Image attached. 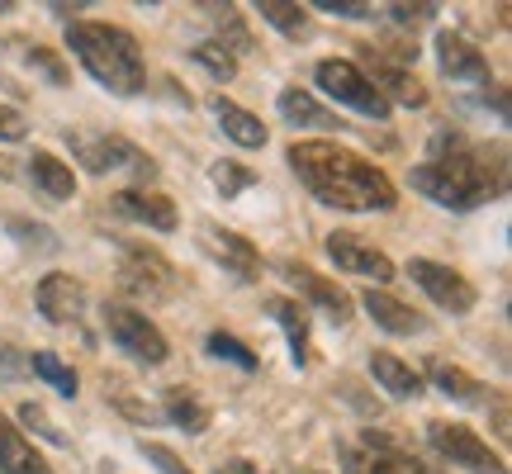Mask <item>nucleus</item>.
I'll return each mask as SVG.
<instances>
[{
	"mask_svg": "<svg viewBox=\"0 0 512 474\" xmlns=\"http://www.w3.org/2000/svg\"><path fill=\"white\" fill-rule=\"evenodd\" d=\"M294 176L332 209H394V185L380 166L356 157L337 143H294L290 147Z\"/></svg>",
	"mask_w": 512,
	"mask_h": 474,
	"instance_id": "f257e3e1",
	"label": "nucleus"
},
{
	"mask_svg": "<svg viewBox=\"0 0 512 474\" xmlns=\"http://www.w3.org/2000/svg\"><path fill=\"white\" fill-rule=\"evenodd\" d=\"M432 152H437L432 162L408 171L413 190H422L427 200L446 204V209H475V204H484L498 190L489 181V166H479V157L470 152V143L460 133H437Z\"/></svg>",
	"mask_w": 512,
	"mask_h": 474,
	"instance_id": "f03ea898",
	"label": "nucleus"
},
{
	"mask_svg": "<svg viewBox=\"0 0 512 474\" xmlns=\"http://www.w3.org/2000/svg\"><path fill=\"white\" fill-rule=\"evenodd\" d=\"M67 43H72V53L81 57V67H86L100 86H110L114 95L143 91L147 72H143V53H138L133 34L114 29V24H67Z\"/></svg>",
	"mask_w": 512,
	"mask_h": 474,
	"instance_id": "7ed1b4c3",
	"label": "nucleus"
},
{
	"mask_svg": "<svg viewBox=\"0 0 512 474\" xmlns=\"http://www.w3.org/2000/svg\"><path fill=\"white\" fill-rule=\"evenodd\" d=\"M67 143L76 147L81 166H91L95 176H105V171H133L138 181H152V176H157L152 157L138 152L133 143H124V138H86V133H72V128H67Z\"/></svg>",
	"mask_w": 512,
	"mask_h": 474,
	"instance_id": "20e7f679",
	"label": "nucleus"
},
{
	"mask_svg": "<svg viewBox=\"0 0 512 474\" xmlns=\"http://www.w3.org/2000/svg\"><path fill=\"white\" fill-rule=\"evenodd\" d=\"M105 332L114 337V347L128 351L133 361H143V365L166 361V337L147 323L143 313L124 309V304H105Z\"/></svg>",
	"mask_w": 512,
	"mask_h": 474,
	"instance_id": "39448f33",
	"label": "nucleus"
},
{
	"mask_svg": "<svg viewBox=\"0 0 512 474\" xmlns=\"http://www.w3.org/2000/svg\"><path fill=\"white\" fill-rule=\"evenodd\" d=\"M427 432H432V446H437L451 465H465V470H475V474H508V465H503L465 422H432Z\"/></svg>",
	"mask_w": 512,
	"mask_h": 474,
	"instance_id": "423d86ee",
	"label": "nucleus"
},
{
	"mask_svg": "<svg viewBox=\"0 0 512 474\" xmlns=\"http://www.w3.org/2000/svg\"><path fill=\"white\" fill-rule=\"evenodd\" d=\"M318 86H323L332 100H342V105L370 114V119H384V114H389V100H384V95L370 86V76H361L351 62H318Z\"/></svg>",
	"mask_w": 512,
	"mask_h": 474,
	"instance_id": "0eeeda50",
	"label": "nucleus"
},
{
	"mask_svg": "<svg viewBox=\"0 0 512 474\" xmlns=\"http://www.w3.org/2000/svg\"><path fill=\"white\" fill-rule=\"evenodd\" d=\"M408 275H413L422 290L437 299L441 309H451V313H470V309H475V285H470L460 271H451V266H437V261H413V266H408Z\"/></svg>",
	"mask_w": 512,
	"mask_h": 474,
	"instance_id": "6e6552de",
	"label": "nucleus"
},
{
	"mask_svg": "<svg viewBox=\"0 0 512 474\" xmlns=\"http://www.w3.org/2000/svg\"><path fill=\"white\" fill-rule=\"evenodd\" d=\"M124 285L133 294H143V299H166L171 294V266H166L157 252H147V247H124Z\"/></svg>",
	"mask_w": 512,
	"mask_h": 474,
	"instance_id": "1a4fd4ad",
	"label": "nucleus"
},
{
	"mask_svg": "<svg viewBox=\"0 0 512 474\" xmlns=\"http://www.w3.org/2000/svg\"><path fill=\"white\" fill-rule=\"evenodd\" d=\"M34 304H38V313H43L48 323H76L81 309H86V290L76 285L72 275L53 271V275H43V280H38Z\"/></svg>",
	"mask_w": 512,
	"mask_h": 474,
	"instance_id": "9d476101",
	"label": "nucleus"
},
{
	"mask_svg": "<svg viewBox=\"0 0 512 474\" xmlns=\"http://www.w3.org/2000/svg\"><path fill=\"white\" fill-rule=\"evenodd\" d=\"M328 256L351 275H370V280H394V261L384 252H375L370 242H361L356 233H332L328 237Z\"/></svg>",
	"mask_w": 512,
	"mask_h": 474,
	"instance_id": "9b49d317",
	"label": "nucleus"
},
{
	"mask_svg": "<svg viewBox=\"0 0 512 474\" xmlns=\"http://www.w3.org/2000/svg\"><path fill=\"white\" fill-rule=\"evenodd\" d=\"M280 271L290 275L294 285L309 294L318 309H328V313H332V323H347V318H351V294L342 290L337 280H328V275L309 271V266H294V261H280Z\"/></svg>",
	"mask_w": 512,
	"mask_h": 474,
	"instance_id": "f8f14e48",
	"label": "nucleus"
},
{
	"mask_svg": "<svg viewBox=\"0 0 512 474\" xmlns=\"http://www.w3.org/2000/svg\"><path fill=\"white\" fill-rule=\"evenodd\" d=\"M366 446H370V456H356V451H347L351 474H427L413 456H403L399 441L380 437V432H366Z\"/></svg>",
	"mask_w": 512,
	"mask_h": 474,
	"instance_id": "ddd939ff",
	"label": "nucleus"
},
{
	"mask_svg": "<svg viewBox=\"0 0 512 474\" xmlns=\"http://www.w3.org/2000/svg\"><path fill=\"white\" fill-rule=\"evenodd\" d=\"M437 53H441V72L456 76V81H479V86H489V62L479 53L475 43H465L460 34H437Z\"/></svg>",
	"mask_w": 512,
	"mask_h": 474,
	"instance_id": "4468645a",
	"label": "nucleus"
},
{
	"mask_svg": "<svg viewBox=\"0 0 512 474\" xmlns=\"http://www.w3.org/2000/svg\"><path fill=\"white\" fill-rule=\"evenodd\" d=\"M204 247L214 252V261H219L223 271H233L247 285V280H256L261 275V261H256L252 242L238 233H223V228H204Z\"/></svg>",
	"mask_w": 512,
	"mask_h": 474,
	"instance_id": "2eb2a0df",
	"label": "nucleus"
},
{
	"mask_svg": "<svg viewBox=\"0 0 512 474\" xmlns=\"http://www.w3.org/2000/svg\"><path fill=\"white\" fill-rule=\"evenodd\" d=\"M110 204L124 214V219H138V223H147V228H157V233H171V228H176V204L166 200V195L124 190V195H114Z\"/></svg>",
	"mask_w": 512,
	"mask_h": 474,
	"instance_id": "dca6fc26",
	"label": "nucleus"
},
{
	"mask_svg": "<svg viewBox=\"0 0 512 474\" xmlns=\"http://www.w3.org/2000/svg\"><path fill=\"white\" fill-rule=\"evenodd\" d=\"M0 474H53V470H48V460H43L29 441L19 437L5 413H0Z\"/></svg>",
	"mask_w": 512,
	"mask_h": 474,
	"instance_id": "f3484780",
	"label": "nucleus"
},
{
	"mask_svg": "<svg viewBox=\"0 0 512 474\" xmlns=\"http://www.w3.org/2000/svg\"><path fill=\"white\" fill-rule=\"evenodd\" d=\"M370 67H375V81H370V86H375L380 95L389 91L399 105H408V110L427 105V91L418 86V76H413V72H403V67H394V62H384L380 53H370Z\"/></svg>",
	"mask_w": 512,
	"mask_h": 474,
	"instance_id": "a211bd4d",
	"label": "nucleus"
},
{
	"mask_svg": "<svg viewBox=\"0 0 512 474\" xmlns=\"http://www.w3.org/2000/svg\"><path fill=\"white\" fill-rule=\"evenodd\" d=\"M361 304H366L370 318H375L384 332H399V337H408V332H422V313L408 309V304H399L394 294L366 290V294H361Z\"/></svg>",
	"mask_w": 512,
	"mask_h": 474,
	"instance_id": "6ab92c4d",
	"label": "nucleus"
},
{
	"mask_svg": "<svg viewBox=\"0 0 512 474\" xmlns=\"http://www.w3.org/2000/svg\"><path fill=\"white\" fill-rule=\"evenodd\" d=\"M370 375H375L389 394H399V399H418L422 394V375L413 365H403L399 356H389V351H375V356H370Z\"/></svg>",
	"mask_w": 512,
	"mask_h": 474,
	"instance_id": "aec40b11",
	"label": "nucleus"
},
{
	"mask_svg": "<svg viewBox=\"0 0 512 474\" xmlns=\"http://www.w3.org/2000/svg\"><path fill=\"white\" fill-rule=\"evenodd\" d=\"M214 114H219V124H223V133L233 138L238 147H266V128H261V119L256 114H247V110H238L233 100H214Z\"/></svg>",
	"mask_w": 512,
	"mask_h": 474,
	"instance_id": "412c9836",
	"label": "nucleus"
},
{
	"mask_svg": "<svg viewBox=\"0 0 512 474\" xmlns=\"http://www.w3.org/2000/svg\"><path fill=\"white\" fill-rule=\"evenodd\" d=\"M266 309H271V318L280 323V328H285V337H290L294 361L304 365V361H309V313L299 309L294 299H271Z\"/></svg>",
	"mask_w": 512,
	"mask_h": 474,
	"instance_id": "4be33fe9",
	"label": "nucleus"
},
{
	"mask_svg": "<svg viewBox=\"0 0 512 474\" xmlns=\"http://www.w3.org/2000/svg\"><path fill=\"white\" fill-rule=\"evenodd\" d=\"M166 418L176 422L181 432H190V437H200L204 427H209V408L200 403V394H190V389H166Z\"/></svg>",
	"mask_w": 512,
	"mask_h": 474,
	"instance_id": "5701e85b",
	"label": "nucleus"
},
{
	"mask_svg": "<svg viewBox=\"0 0 512 474\" xmlns=\"http://www.w3.org/2000/svg\"><path fill=\"white\" fill-rule=\"evenodd\" d=\"M280 114H285L290 124H304V128H342L328 110H323V105H318V100H313L309 91H299V86L280 91Z\"/></svg>",
	"mask_w": 512,
	"mask_h": 474,
	"instance_id": "b1692460",
	"label": "nucleus"
},
{
	"mask_svg": "<svg viewBox=\"0 0 512 474\" xmlns=\"http://www.w3.org/2000/svg\"><path fill=\"white\" fill-rule=\"evenodd\" d=\"M29 171H34V181L43 185L53 200H72V195H76L72 166H62L53 152H34V157H29Z\"/></svg>",
	"mask_w": 512,
	"mask_h": 474,
	"instance_id": "393cba45",
	"label": "nucleus"
},
{
	"mask_svg": "<svg viewBox=\"0 0 512 474\" xmlns=\"http://www.w3.org/2000/svg\"><path fill=\"white\" fill-rule=\"evenodd\" d=\"M427 375L437 380L441 394H451L456 403H484V384L470 380V375H465V370H456V365L432 361V365H427Z\"/></svg>",
	"mask_w": 512,
	"mask_h": 474,
	"instance_id": "a878e982",
	"label": "nucleus"
},
{
	"mask_svg": "<svg viewBox=\"0 0 512 474\" xmlns=\"http://www.w3.org/2000/svg\"><path fill=\"white\" fill-rule=\"evenodd\" d=\"M256 15L275 24L280 34H304L309 29V15H304V5H290V0H261L256 5Z\"/></svg>",
	"mask_w": 512,
	"mask_h": 474,
	"instance_id": "bb28decb",
	"label": "nucleus"
},
{
	"mask_svg": "<svg viewBox=\"0 0 512 474\" xmlns=\"http://www.w3.org/2000/svg\"><path fill=\"white\" fill-rule=\"evenodd\" d=\"M190 57H195V62H200L214 81H233V76H238V57L228 53V43H200Z\"/></svg>",
	"mask_w": 512,
	"mask_h": 474,
	"instance_id": "cd10ccee",
	"label": "nucleus"
},
{
	"mask_svg": "<svg viewBox=\"0 0 512 474\" xmlns=\"http://www.w3.org/2000/svg\"><path fill=\"white\" fill-rule=\"evenodd\" d=\"M29 370H34V375H43L48 384H57V389H62L67 399L76 394V370H72V365L57 361L53 351H34V356H29Z\"/></svg>",
	"mask_w": 512,
	"mask_h": 474,
	"instance_id": "c85d7f7f",
	"label": "nucleus"
},
{
	"mask_svg": "<svg viewBox=\"0 0 512 474\" xmlns=\"http://www.w3.org/2000/svg\"><path fill=\"white\" fill-rule=\"evenodd\" d=\"M204 15L219 24V34L233 38V48H242V53L252 48V34L242 29V19H238V10H233V5H204ZM233 48H228V53H233Z\"/></svg>",
	"mask_w": 512,
	"mask_h": 474,
	"instance_id": "c756f323",
	"label": "nucleus"
},
{
	"mask_svg": "<svg viewBox=\"0 0 512 474\" xmlns=\"http://www.w3.org/2000/svg\"><path fill=\"white\" fill-rule=\"evenodd\" d=\"M209 351L219 356V361H233V365H242V370H256V351L247 347V342H238V337H228V332H214L209 337Z\"/></svg>",
	"mask_w": 512,
	"mask_h": 474,
	"instance_id": "7c9ffc66",
	"label": "nucleus"
},
{
	"mask_svg": "<svg viewBox=\"0 0 512 474\" xmlns=\"http://www.w3.org/2000/svg\"><path fill=\"white\" fill-rule=\"evenodd\" d=\"M19 418H24V427H34L43 441H53V446H67V432H62V427H57V422L48 418V413H43L38 403H19Z\"/></svg>",
	"mask_w": 512,
	"mask_h": 474,
	"instance_id": "2f4dec72",
	"label": "nucleus"
},
{
	"mask_svg": "<svg viewBox=\"0 0 512 474\" xmlns=\"http://www.w3.org/2000/svg\"><path fill=\"white\" fill-rule=\"evenodd\" d=\"M209 176H214V185H219L223 195H242V190L256 181L242 162H214V171H209Z\"/></svg>",
	"mask_w": 512,
	"mask_h": 474,
	"instance_id": "473e14b6",
	"label": "nucleus"
},
{
	"mask_svg": "<svg viewBox=\"0 0 512 474\" xmlns=\"http://www.w3.org/2000/svg\"><path fill=\"white\" fill-rule=\"evenodd\" d=\"M29 375V356L10 342H0V380H24Z\"/></svg>",
	"mask_w": 512,
	"mask_h": 474,
	"instance_id": "72a5a7b5",
	"label": "nucleus"
},
{
	"mask_svg": "<svg viewBox=\"0 0 512 474\" xmlns=\"http://www.w3.org/2000/svg\"><path fill=\"white\" fill-rule=\"evenodd\" d=\"M143 456L152 460V465H157L162 474H190V470L181 465V456H176V451H166L162 441H143Z\"/></svg>",
	"mask_w": 512,
	"mask_h": 474,
	"instance_id": "f704fd0d",
	"label": "nucleus"
},
{
	"mask_svg": "<svg viewBox=\"0 0 512 474\" xmlns=\"http://www.w3.org/2000/svg\"><path fill=\"white\" fill-rule=\"evenodd\" d=\"M10 233L15 237H24V242H29V247H38V252H57V237L48 233V228H34V223H10Z\"/></svg>",
	"mask_w": 512,
	"mask_h": 474,
	"instance_id": "c9c22d12",
	"label": "nucleus"
},
{
	"mask_svg": "<svg viewBox=\"0 0 512 474\" xmlns=\"http://www.w3.org/2000/svg\"><path fill=\"white\" fill-rule=\"evenodd\" d=\"M29 133V124H24V114L10 110V105H0V143H19Z\"/></svg>",
	"mask_w": 512,
	"mask_h": 474,
	"instance_id": "e433bc0d",
	"label": "nucleus"
},
{
	"mask_svg": "<svg viewBox=\"0 0 512 474\" xmlns=\"http://www.w3.org/2000/svg\"><path fill=\"white\" fill-rule=\"evenodd\" d=\"M427 15H437V5H394V10H389V19H394L399 29H413V24H422Z\"/></svg>",
	"mask_w": 512,
	"mask_h": 474,
	"instance_id": "4c0bfd02",
	"label": "nucleus"
},
{
	"mask_svg": "<svg viewBox=\"0 0 512 474\" xmlns=\"http://www.w3.org/2000/svg\"><path fill=\"white\" fill-rule=\"evenodd\" d=\"M29 62H34V67H43V72H48V81H57V86L67 81V67H62L48 48H34V53H29Z\"/></svg>",
	"mask_w": 512,
	"mask_h": 474,
	"instance_id": "58836bf2",
	"label": "nucleus"
},
{
	"mask_svg": "<svg viewBox=\"0 0 512 474\" xmlns=\"http://www.w3.org/2000/svg\"><path fill=\"white\" fill-rule=\"evenodd\" d=\"M318 10H328V15H342V19H366L370 5H337V0H318Z\"/></svg>",
	"mask_w": 512,
	"mask_h": 474,
	"instance_id": "ea45409f",
	"label": "nucleus"
},
{
	"mask_svg": "<svg viewBox=\"0 0 512 474\" xmlns=\"http://www.w3.org/2000/svg\"><path fill=\"white\" fill-rule=\"evenodd\" d=\"M219 474H261L256 465H247V460H223Z\"/></svg>",
	"mask_w": 512,
	"mask_h": 474,
	"instance_id": "a19ab883",
	"label": "nucleus"
}]
</instances>
